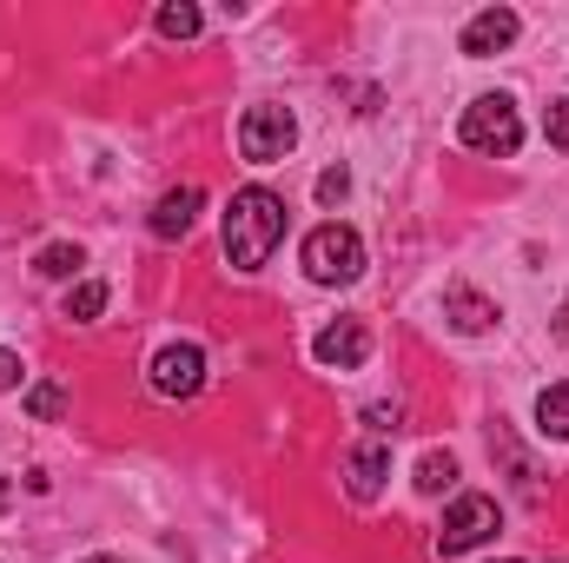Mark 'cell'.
Returning a JSON list of instances; mask_svg holds the SVG:
<instances>
[{
    "label": "cell",
    "mask_w": 569,
    "mask_h": 563,
    "mask_svg": "<svg viewBox=\"0 0 569 563\" xmlns=\"http://www.w3.org/2000/svg\"><path fill=\"white\" fill-rule=\"evenodd\" d=\"M100 312H107V285H100V279H87V285H73V292H67V318H73V325H93Z\"/></svg>",
    "instance_id": "5bb4252c"
},
{
    "label": "cell",
    "mask_w": 569,
    "mask_h": 563,
    "mask_svg": "<svg viewBox=\"0 0 569 563\" xmlns=\"http://www.w3.org/2000/svg\"><path fill=\"white\" fill-rule=\"evenodd\" d=\"M199 206H206V192H199V186H172V192L152 206V239H186V233H192V219H199Z\"/></svg>",
    "instance_id": "9c48e42d"
},
{
    "label": "cell",
    "mask_w": 569,
    "mask_h": 563,
    "mask_svg": "<svg viewBox=\"0 0 569 563\" xmlns=\"http://www.w3.org/2000/svg\"><path fill=\"white\" fill-rule=\"evenodd\" d=\"M543 134H550V146H563V152H569V93L557 100V107H550V120H543Z\"/></svg>",
    "instance_id": "d6986e66"
},
{
    "label": "cell",
    "mask_w": 569,
    "mask_h": 563,
    "mask_svg": "<svg viewBox=\"0 0 569 563\" xmlns=\"http://www.w3.org/2000/svg\"><path fill=\"white\" fill-rule=\"evenodd\" d=\"M537 431L543 437H569V385H550L537 398Z\"/></svg>",
    "instance_id": "7c38bea8"
},
{
    "label": "cell",
    "mask_w": 569,
    "mask_h": 563,
    "mask_svg": "<svg viewBox=\"0 0 569 563\" xmlns=\"http://www.w3.org/2000/svg\"><path fill=\"white\" fill-rule=\"evenodd\" d=\"M291 146H298V120H291L284 107H252V113L239 120V152H246L252 166H279Z\"/></svg>",
    "instance_id": "5b68a950"
},
{
    "label": "cell",
    "mask_w": 569,
    "mask_h": 563,
    "mask_svg": "<svg viewBox=\"0 0 569 563\" xmlns=\"http://www.w3.org/2000/svg\"><path fill=\"white\" fill-rule=\"evenodd\" d=\"M279 239H284V199L279 192H266V186L232 192V206H226V259L239 273H259L279 253Z\"/></svg>",
    "instance_id": "6da1fadb"
},
{
    "label": "cell",
    "mask_w": 569,
    "mask_h": 563,
    "mask_svg": "<svg viewBox=\"0 0 569 563\" xmlns=\"http://www.w3.org/2000/svg\"><path fill=\"white\" fill-rule=\"evenodd\" d=\"M20 378H27V372H20V358H13V352H0V392H13Z\"/></svg>",
    "instance_id": "ffe728a7"
},
{
    "label": "cell",
    "mask_w": 569,
    "mask_h": 563,
    "mask_svg": "<svg viewBox=\"0 0 569 563\" xmlns=\"http://www.w3.org/2000/svg\"><path fill=\"white\" fill-rule=\"evenodd\" d=\"M159 33L166 40H192L199 33V7H186V0L179 7H159Z\"/></svg>",
    "instance_id": "2e32d148"
},
{
    "label": "cell",
    "mask_w": 569,
    "mask_h": 563,
    "mask_svg": "<svg viewBox=\"0 0 569 563\" xmlns=\"http://www.w3.org/2000/svg\"><path fill=\"white\" fill-rule=\"evenodd\" d=\"M305 273H311V285H351L358 273H365V239L351 233V226H318L311 239H305Z\"/></svg>",
    "instance_id": "7a4b0ae2"
},
{
    "label": "cell",
    "mask_w": 569,
    "mask_h": 563,
    "mask_svg": "<svg viewBox=\"0 0 569 563\" xmlns=\"http://www.w3.org/2000/svg\"><path fill=\"white\" fill-rule=\"evenodd\" d=\"M80 266H87V259H80V246H47V253L33 259V273H40V279H73Z\"/></svg>",
    "instance_id": "9a60e30c"
},
{
    "label": "cell",
    "mask_w": 569,
    "mask_h": 563,
    "mask_svg": "<svg viewBox=\"0 0 569 563\" xmlns=\"http://www.w3.org/2000/svg\"><path fill=\"white\" fill-rule=\"evenodd\" d=\"M345 192H351V172H345V166H331V172H318V199H325V206H338Z\"/></svg>",
    "instance_id": "ac0fdd59"
},
{
    "label": "cell",
    "mask_w": 569,
    "mask_h": 563,
    "mask_svg": "<svg viewBox=\"0 0 569 563\" xmlns=\"http://www.w3.org/2000/svg\"><path fill=\"white\" fill-rule=\"evenodd\" d=\"M450 484H457V457H450V451H425V457H418V491L437 497V491H450Z\"/></svg>",
    "instance_id": "4fadbf2b"
},
{
    "label": "cell",
    "mask_w": 569,
    "mask_h": 563,
    "mask_svg": "<svg viewBox=\"0 0 569 563\" xmlns=\"http://www.w3.org/2000/svg\"><path fill=\"white\" fill-rule=\"evenodd\" d=\"M557 332H563V338H569V298H563V305H557Z\"/></svg>",
    "instance_id": "44dd1931"
},
{
    "label": "cell",
    "mask_w": 569,
    "mask_h": 563,
    "mask_svg": "<svg viewBox=\"0 0 569 563\" xmlns=\"http://www.w3.org/2000/svg\"><path fill=\"white\" fill-rule=\"evenodd\" d=\"M60 405H67L60 385H33V392H27V412H33V418H60Z\"/></svg>",
    "instance_id": "e0dca14e"
},
{
    "label": "cell",
    "mask_w": 569,
    "mask_h": 563,
    "mask_svg": "<svg viewBox=\"0 0 569 563\" xmlns=\"http://www.w3.org/2000/svg\"><path fill=\"white\" fill-rule=\"evenodd\" d=\"M206 385V352L199 345H166L152 352V392L159 398H192Z\"/></svg>",
    "instance_id": "8992f818"
},
{
    "label": "cell",
    "mask_w": 569,
    "mask_h": 563,
    "mask_svg": "<svg viewBox=\"0 0 569 563\" xmlns=\"http://www.w3.org/2000/svg\"><path fill=\"white\" fill-rule=\"evenodd\" d=\"M510 40H517V13H510V7H483V13L463 27V53H470V60H490V53H503Z\"/></svg>",
    "instance_id": "ba28073f"
},
{
    "label": "cell",
    "mask_w": 569,
    "mask_h": 563,
    "mask_svg": "<svg viewBox=\"0 0 569 563\" xmlns=\"http://www.w3.org/2000/svg\"><path fill=\"white\" fill-rule=\"evenodd\" d=\"M563 563H569V557H563Z\"/></svg>",
    "instance_id": "603a6c76"
},
{
    "label": "cell",
    "mask_w": 569,
    "mask_h": 563,
    "mask_svg": "<svg viewBox=\"0 0 569 563\" xmlns=\"http://www.w3.org/2000/svg\"><path fill=\"white\" fill-rule=\"evenodd\" d=\"M490 537H497V497H477V491H463V497L443 511L437 557H463V551H477V544H490Z\"/></svg>",
    "instance_id": "277c9868"
},
{
    "label": "cell",
    "mask_w": 569,
    "mask_h": 563,
    "mask_svg": "<svg viewBox=\"0 0 569 563\" xmlns=\"http://www.w3.org/2000/svg\"><path fill=\"white\" fill-rule=\"evenodd\" d=\"M463 146L510 159V152L523 146V120H517V107H510L503 93H477V100L463 107Z\"/></svg>",
    "instance_id": "3957f363"
},
{
    "label": "cell",
    "mask_w": 569,
    "mask_h": 563,
    "mask_svg": "<svg viewBox=\"0 0 569 563\" xmlns=\"http://www.w3.org/2000/svg\"><path fill=\"white\" fill-rule=\"evenodd\" d=\"M443 312H450V325H457V332H470V338L497 325V305H490L483 292H470V285H450V292H443Z\"/></svg>",
    "instance_id": "8fae6325"
},
{
    "label": "cell",
    "mask_w": 569,
    "mask_h": 563,
    "mask_svg": "<svg viewBox=\"0 0 569 563\" xmlns=\"http://www.w3.org/2000/svg\"><path fill=\"white\" fill-rule=\"evenodd\" d=\"M87 563H120V557H87Z\"/></svg>",
    "instance_id": "7402d4cb"
},
{
    "label": "cell",
    "mask_w": 569,
    "mask_h": 563,
    "mask_svg": "<svg viewBox=\"0 0 569 563\" xmlns=\"http://www.w3.org/2000/svg\"><path fill=\"white\" fill-rule=\"evenodd\" d=\"M385 471H391V444H385V437L358 444V451H351V497L371 504V497L385 491Z\"/></svg>",
    "instance_id": "30bf717a"
},
{
    "label": "cell",
    "mask_w": 569,
    "mask_h": 563,
    "mask_svg": "<svg viewBox=\"0 0 569 563\" xmlns=\"http://www.w3.org/2000/svg\"><path fill=\"white\" fill-rule=\"evenodd\" d=\"M311 358L331 365V372H358V365L371 358V332H365L358 318H338V325H325V332L311 338Z\"/></svg>",
    "instance_id": "52a82bcc"
}]
</instances>
